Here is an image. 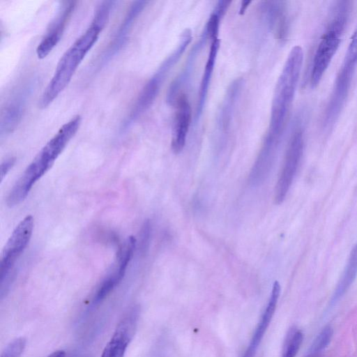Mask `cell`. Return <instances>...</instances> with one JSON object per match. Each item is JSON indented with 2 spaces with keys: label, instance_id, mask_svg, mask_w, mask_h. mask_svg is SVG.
Masks as SVG:
<instances>
[{
  "label": "cell",
  "instance_id": "d4e9b609",
  "mask_svg": "<svg viewBox=\"0 0 357 357\" xmlns=\"http://www.w3.org/2000/svg\"><path fill=\"white\" fill-rule=\"evenodd\" d=\"M250 3L251 1H242L240 6L239 14L243 15Z\"/></svg>",
  "mask_w": 357,
  "mask_h": 357
},
{
  "label": "cell",
  "instance_id": "4fadbf2b",
  "mask_svg": "<svg viewBox=\"0 0 357 357\" xmlns=\"http://www.w3.org/2000/svg\"><path fill=\"white\" fill-rule=\"evenodd\" d=\"M174 105L176 111L172 126L171 147L175 154H178L185 145L192 121V109L185 93L177 98Z\"/></svg>",
  "mask_w": 357,
  "mask_h": 357
},
{
  "label": "cell",
  "instance_id": "5b68a950",
  "mask_svg": "<svg viewBox=\"0 0 357 357\" xmlns=\"http://www.w3.org/2000/svg\"><path fill=\"white\" fill-rule=\"evenodd\" d=\"M192 36L190 29H186L183 31L176 47L161 63L158 69L142 88L130 114L123 123V130L128 128L149 109L154 102L167 76L185 52L187 47L192 40Z\"/></svg>",
  "mask_w": 357,
  "mask_h": 357
},
{
  "label": "cell",
  "instance_id": "3957f363",
  "mask_svg": "<svg viewBox=\"0 0 357 357\" xmlns=\"http://www.w3.org/2000/svg\"><path fill=\"white\" fill-rule=\"evenodd\" d=\"M301 46L293 47L277 80L266 135L282 140L294 101L303 62Z\"/></svg>",
  "mask_w": 357,
  "mask_h": 357
},
{
  "label": "cell",
  "instance_id": "9a60e30c",
  "mask_svg": "<svg viewBox=\"0 0 357 357\" xmlns=\"http://www.w3.org/2000/svg\"><path fill=\"white\" fill-rule=\"evenodd\" d=\"M261 17L268 29L273 31L275 38L284 41L289 33V20L284 1H264L259 5Z\"/></svg>",
  "mask_w": 357,
  "mask_h": 357
},
{
  "label": "cell",
  "instance_id": "ffe728a7",
  "mask_svg": "<svg viewBox=\"0 0 357 357\" xmlns=\"http://www.w3.org/2000/svg\"><path fill=\"white\" fill-rule=\"evenodd\" d=\"M357 275V243L352 248L343 273L332 296L331 303H336L349 289Z\"/></svg>",
  "mask_w": 357,
  "mask_h": 357
},
{
  "label": "cell",
  "instance_id": "5bb4252c",
  "mask_svg": "<svg viewBox=\"0 0 357 357\" xmlns=\"http://www.w3.org/2000/svg\"><path fill=\"white\" fill-rule=\"evenodd\" d=\"M244 85L243 77L230 83L226 90L216 117V130L225 137L231 130L236 105Z\"/></svg>",
  "mask_w": 357,
  "mask_h": 357
},
{
  "label": "cell",
  "instance_id": "7c38bea8",
  "mask_svg": "<svg viewBox=\"0 0 357 357\" xmlns=\"http://www.w3.org/2000/svg\"><path fill=\"white\" fill-rule=\"evenodd\" d=\"M76 1H62L56 16L51 22L44 37L36 47V55L40 59L45 58L60 41L66 24L73 13Z\"/></svg>",
  "mask_w": 357,
  "mask_h": 357
},
{
  "label": "cell",
  "instance_id": "52a82bcc",
  "mask_svg": "<svg viewBox=\"0 0 357 357\" xmlns=\"http://www.w3.org/2000/svg\"><path fill=\"white\" fill-rule=\"evenodd\" d=\"M33 229V218L31 215H27L16 226L2 250L0 261L1 294L6 290L14 264L27 246Z\"/></svg>",
  "mask_w": 357,
  "mask_h": 357
},
{
  "label": "cell",
  "instance_id": "6da1fadb",
  "mask_svg": "<svg viewBox=\"0 0 357 357\" xmlns=\"http://www.w3.org/2000/svg\"><path fill=\"white\" fill-rule=\"evenodd\" d=\"M116 3V1H104L96 8L87 29L60 58L39 100V107H47L68 85L82 60L98 41Z\"/></svg>",
  "mask_w": 357,
  "mask_h": 357
},
{
  "label": "cell",
  "instance_id": "e0dca14e",
  "mask_svg": "<svg viewBox=\"0 0 357 357\" xmlns=\"http://www.w3.org/2000/svg\"><path fill=\"white\" fill-rule=\"evenodd\" d=\"M31 89L26 87L19 91L4 107L0 121L1 137L10 134L18 126L23 117Z\"/></svg>",
  "mask_w": 357,
  "mask_h": 357
},
{
  "label": "cell",
  "instance_id": "8fae6325",
  "mask_svg": "<svg viewBox=\"0 0 357 357\" xmlns=\"http://www.w3.org/2000/svg\"><path fill=\"white\" fill-rule=\"evenodd\" d=\"M149 3L147 1H136L132 3L116 33L101 56L99 67L107 64L123 48L129 38L132 27Z\"/></svg>",
  "mask_w": 357,
  "mask_h": 357
},
{
  "label": "cell",
  "instance_id": "603a6c76",
  "mask_svg": "<svg viewBox=\"0 0 357 357\" xmlns=\"http://www.w3.org/2000/svg\"><path fill=\"white\" fill-rule=\"evenodd\" d=\"M26 340L23 337L10 342L1 353V357H20L26 347Z\"/></svg>",
  "mask_w": 357,
  "mask_h": 357
},
{
  "label": "cell",
  "instance_id": "484cf974",
  "mask_svg": "<svg viewBox=\"0 0 357 357\" xmlns=\"http://www.w3.org/2000/svg\"><path fill=\"white\" fill-rule=\"evenodd\" d=\"M66 353L63 350H57L50 354L47 357H65Z\"/></svg>",
  "mask_w": 357,
  "mask_h": 357
},
{
  "label": "cell",
  "instance_id": "2e32d148",
  "mask_svg": "<svg viewBox=\"0 0 357 357\" xmlns=\"http://www.w3.org/2000/svg\"><path fill=\"white\" fill-rule=\"evenodd\" d=\"M208 40H210L208 34L206 30L204 29L199 40H197L192 46L186 59L184 67L178 76L172 82L168 89L166 101L169 105H174L177 98L181 94L183 93L181 91L189 80L195 61Z\"/></svg>",
  "mask_w": 357,
  "mask_h": 357
},
{
  "label": "cell",
  "instance_id": "277c9868",
  "mask_svg": "<svg viewBox=\"0 0 357 357\" xmlns=\"http://www.w3.org/2000/svg\"><path fill=\"white\" fill-rule=\"evenodd\" d=\"M350 8V2L342 1L334 8L332 18L314 56L310 74L312 88L319 85L340 46L349 17Z\"/></svg>",
  "mask_w": 357,
  "mask_h": 357
},
{
  "label": "cell",
  "instance_id": "8992f818",
  "mask_svg": "<svg viewBox=\"0 0 357 357\" xmlns=\"http://www.w3.org/2000/svg\"><path fill=\"white\" fill-rule=\"evenodd\" d=\"M357 66V36H353L336 77L323 117L322 126L331 130L337 121L347 101Z\"/></svg>",
  "mask_w": 357,
  "mask_h": 357
},
{
  "label": "cell",
  "instance_id": "ba28073f",
  "mask_svg": "<svg viewBox=\"0 0 357 357\" xmlns=\"http://www.w3.org/2000/svg\"><path fill=\"white\" fill-rule=\"evenodd\" d=\"M303 134L302 128L298 127L289 139L275 189V202L277 204H281L285 199L298 168L304 149Z\"/></svg>",
  "mask_w": 357,
  "mask_h": 357
},
{
  "label": "cell",
  "instance_id": "7a4b0ae2",
  "mask_svg": "<svg viewBox=\"0 0 357 357\" xmlns=\"http://www.w3.org/2000/svg\"><path fill=\"white\" fill-rule=\"evenodd\" d=\"M81 121L79 115L72 117L42 148L10 190L6 201L8 206H15L26 198L34 183L52 166L75 135Z\"/></svg>",
  "mask_w": 357,
  "mask_h": 357
},
{
  "label": "cell",
  "instance_id": "d6986e66",
  "mask_svg": "<svg viewBox=\"0 0 357 357\" xmlns=\"http://www.w3.org/2000/svg\"><path fill=\"white\" fill-rule=\"evenodd\" d=\"M210 41V49L198 91L195 122L198 121L203 113L220 45L218 36L213 37Z\"/></svg>",
  "mask_w": 357,
  "mask_h": 357
},
{
  "label": "cell",
  "instance_id": "30bf717a",
  "mask_svg": "<svg viewBox=\"0 0 357 357\" xmlns=\"http://www.w3.org/2000/svg\"><path fill=\"white\" fill-rule=\"evenodd\" d=\"M135 244V238L133 236L128 237L119 252L116 266L101 281L94 293L92 299V303L94 305L98 304L103 301L120 283L126 273L128 264L132 257Z\"/></svg>",
  "mask_w": 357,
  "mask_h": 357
},
{
  "label": "cell",
  "instance_id": "7402d4cb",
  "mask_svg": "<svg viewBox=\"0 0 357 357\" xmlns=\"http://www.w3.org/2000/svg\"><path fill=\"white\" fill-rule=\"evenodd\" d=\"M303 339V335L301 331H292L286 340L282 357H295L301 347Z\"/></svg>",
  "mask_w": 357,
  "mask_h": 357
},
{
  "label": "cell",
  "instance_id": "ac0fdd59",
  "mask_svg": "<svg viewBox=\"0 0 357 357\" xmlns=\"http://www.w3.org/2000/svg\"><path fill=\"white\" fill-rule=\"evenodd\" d=\"M280 294V285L278 281L273 283L270 298L259 323L255 328L250 342L241 357H254L260 342L268 327L276 309Z\"/></svg>",
  "mask_w": 357,
  "mask_h": 357
},
{
  "label": "cell",
  "instance_id": "44dd1931",
  "mask_svg": "<svg viewBox=\"0 0 357 357\" xmlns=\"http://www.w3.org/2000/svg\"><path fill=\"white\" fill-rule=\"evenodd\" d=\"M333 335V328L328 326L314 339L307 357H317L329 344Z\"/></svg>",
  "mask_w": 357,
  "mask_h": 357
},
{
  "label": "cell",
  "instance_id": "cb8c5ba5",
  "mask_svg": "<svg viewBox=\"0 0 357 357\" xmlns=\"http://www.w3.org/2000/svg\"><path fill=\"white\" fill-rule=\"evenodd\" d=\"M15 162V158L13 157L8 158L3 160L1 164V181L8 174Z\"/></svg>",
  "mask_w": 357,
  "mask_h": 357
},
{
  "label": "cell",
  "instance_id": "9c48e42d",
  "mask_svg": "<svg viewBox=\"0 0 357 357\" xmlns=\"http://www.w3.org/2000/svg\"><path fill=\"white\" fill-rule=\"evenodd\" d=\"M139 317V309L134 306L123 315L100 357H124L130 343Z\"/></svg>",
  "mask_w": 357,
  "mask_h": 357
}]
</instances>
